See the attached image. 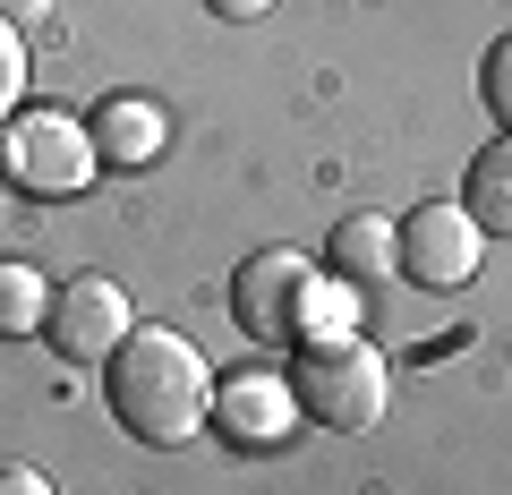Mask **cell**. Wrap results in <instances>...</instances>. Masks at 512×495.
I'll use <instances>...</instances> for the list:
<instances>
[{
	"instance_id": "obj_1",
	"label": "cell",
	"mask_w": 512,
	"mask_h": 495,
	"mask_svg": "<svg viewBox=\"0 0 512 495\" xmlns=\"http://www.w3.org/2000/svg\"><path fill=\"white\" fill-rule=\"evenodd\" d=\"M214 367H205V350L188 342V333L171 325H128V342L111 350V419L128 427L137 444H154V453H171V444H188L205 419H214Z\"/></svg>"
},
{
	"instance_id": "obj_2",
	"label": "cell",
	"mask_w": 512,
	"mask_h": 495,
	"mask_svg": "<svg viewBox=\"0 0 512 495\" xmlns=\"http://www.w3.org/2000/svg\"><path fill=\"white\" fill-rule=\"evenodd\" d=\"M291 393H299V410H308L316 427L367 436V427L384 419V402H393V367H384V350L359 342V333H342V342H299Z\"/></svg>"
},
{
	"instance_id": "obj_3",
	"label": "cell",
	"mask_w": 512,
	"mask_h": 495,
	"mask_svg": "<svg viewBox=\"0 0 512 495\" xmlns=\"http://www.w3.org/2000/svg\"><path fill=\"white\" fill-rule=\"evenodd\" d=\"M94 137L60 111H18L0 129V180H18L26 197H86L94 188Z\"/></svg>"
},
{
	"instance_id": "obj_4",
	"label": "cell",
	"mask_w": 512,
	"mask_h": 495,
	"mask_svg": "<svg viewBox=\"0 0 512 495\" xmlns=\"http://www.w3.org/2000/svg\"><path fill=\"white\" fill-rule=\"evenodd\" d=\"M478 257H487V231L470 222V205L427 197V205L402 214V282H419V291H461V282L478 274Z\"/></svg>"
},
{
	"instance_id": "obj_5",
	"label": "cell",
	"mask_w": 512,
	"mask_h": 495,
	"mask_svg": "<svg viewBox=\"0 0 512 495\" xmlns=\"http://www.w3.org/2000/svg\"><path fill=\"white\" fill-rule=\"evenodd\" d=\"M308 282H316V265L299 257V248H256L231 274V325L248 333V342H291Z\"/></svg>"
},
{
	"instance_id": "obj_6",
	"label": "cell",
	"mask_w": 512,
	"mask_h": 495,
	"mask_svg": "<svg viewBox=\"0 0 512 495\" xmlns=\"http://www.w3.org/2000/svg\"><path fill=\"white\" fill-rule=\"evenodd\" d=\"M128 291L111 274H77V282H60L52 291V316H43V333H52V350L69 367H94V359H111V350L128 342Z\"/></svg>"
},
{
	"instance_id": "obj_7",
	"label": "cell",
	"mask_w": 512,
	"mask_h": 495,
	"mask_svg": "<svg viewBox=\"0 0 512 495\" xmlns=\"http://www.w3.org/2000/svg\"><path fill=\"white\" fill-rule=\"evenodd\" d=\"M214 427L239 444V453H274L282 436L299 427V393L291 376H265V367H239L214 385Z\"/></svg>"
},
{
	"instance_id": "obj_8",
	"label": "cell",
	"mask_w": 512,
	"mask_h": 495,
	"mask_svg": "<svg viewBox=\"0 0 512 495\" xmlns=\"http://www.w3.org/2000/svg\"><path fill=\"white\" fill-rule=\"evenodd\" d=\"M86 137H94V154H111V163H154L171 129H163V103H146V94H111V103H94Z\"/></svg>"
},
{
	"instance_id": "obj_9",
	"label": "cell",
	"mask_w": 512,
	"mask_h": 495,
	"mask_svg": "<svg viewBox=\"0 0 512 495\" xmlns=\"http://www.w3.org/2000/svg\"><path fill=\"white\" fill-rule=\"evenodd\" d=\"M325 265H333V282H393L402 274V231L384 214H350L342 231H333V248H325Z\"/></svg>"
},
{
	"instance_id": "obj_10",
	"label": "cell",
	"mask_w": 512,
	"mask_h": 495,
	"mask_svg": "<svg viewBox=\"0 0 512 495\" xmlns=\"http://www.w3.org/2000/svg\"><path fill=\"white\" fill-rule=\"evenodd\" d=\"M461 205H470V222L487 239H512V129L495 146H478L470 180H461Z\"/></svg>"
},
{
	"instance_id": "obj_11",
	"label": "cell",
	"mask_w": 512,
	"mask_h": 495,
	"mask_svg": "<svg viewBox=\"0 0 512 495\" xmlns=\"http://www.w3.org/2000/svg\"><path fill=\"white\" fill-rule=\"evenodd\" d=\"M43 316H52V291H43L35 265L0 257V342H26V333H43Z\"/></svg>"
},
{
	"instance_id": "obj_12",
	"label": "cell",
	"mask_w": 512,
	"mask_h": 495,
	"mask_svg": "<svg viewBox=\"0 0 512 495\" xmlns=\"http://www.w3.org/2000/svg\"><path fill=\"white\" fill-rule=\"evenodd\" d=\"M342 333H359V291L316 274L308 299H299V333H291V342H342Z\"/></svg>"
},
{
	"instance_id": "obj_13",
	"label": "cell",
	"mask_w": 512,
	"mask_h": 495,
	"mask_svg": "<svg viewBox=\"0 0 512 495\" xmlns=\"http://www.w3.org/2000/svg\"><path fill=\"white\" fill-rule=\"evenodd\" d=\"M478 94H487V111L512 129V35L487 43V60H478Z\"/></svg>"
},
{
	"instance_id": "obj_14",
	"label": "cell",
	"mask_w": 512,
	"mask_h": 495,
	"mask_svg": "<svg viewBox=\"0 0 512 495\" xmlns=\"http://www.w3.org/2000/svg\"><path fill=\"white\" fill-rule=\"evenodd\" d=\"M18 94H26V43L18 26H0V129L18 120Z\"/></svg>"
},
{
	"instance_id": "obj_15",
	"label": "cell",
	"mask_w": 512,
	"mask_h": 495,
	"mask_svg": "<svg viewBox=\"0 0 512 495\" xmlns=\"http://www.w3.org/2000/svg\"><path fill=\"white\" fill-rule=\"evenodd\" d=\"M0 495H60L43 470H26V461H0Z\"/></svg>"
},
{
	"instance_id": "obj_16",
	"label": "cell",
	"mask_w": 512,
	"mask_h": 495,
	"mask_svg": "<svg viewBox=\"0 0 512 495\" xmlns=\"http://www.w3.org/2000/svg\"><path fill=\"white\" fill-rule=\"evenodd\" d=\"M43 18H52V0H0V26H18V35L43 26Z\"/></svg>"
},
{
	"instance_id": "obj_17",
	"label": "cell",
	"mask_w": 512,
	"mask_h": 495,
	"mask_svg": "<svg viewBox=\"0 0 512 495\" xmlns=\"http://www.w3.org/2000/svg\"><path fill=\"white\" fill-rule=\"evenodd\" d=\"M205 9H214L222 26H256V18H265V9H274V0H205Z\"/></svg>"
}]
</instances>
